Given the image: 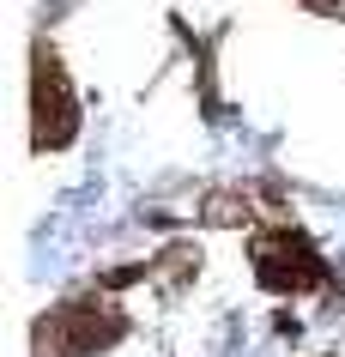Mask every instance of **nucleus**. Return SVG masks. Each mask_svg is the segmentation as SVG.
Segmentation results:
<instances>
[{
    "label": "nucleus",
    "instance_id": "nucleus-2",
    "mask_svg": "<svg viewBox=\"0 0 345 357\" xmlns=\"http://www.w3.org/2000/svg\"><path fill=\"white\" fill-rule=\"evenodd\" d=\"M254 266H261V279H267L273 291H303V284H321V261H315V255H309V243H297V236H273V243H261Z\"/></svg>",
    "mask_w": 345,
    "mask_h": 357
},
{
    "label": "nucleus",
    "instance_id": "nucleus-1",
    "mask_svg": "<svg viewBox=\"0 0 345 357\" xmlns=\"http://www.w3.org/2000/svg\"><path fill=\"white\" fill-rule=\"evenodd\" d=\"M73 128H79V115H73L67 85H61V67L49 49H37V146H67Z\"/></svg>",
    "mask_w": 345,
    "mask_h": 357
}]
</instances>
